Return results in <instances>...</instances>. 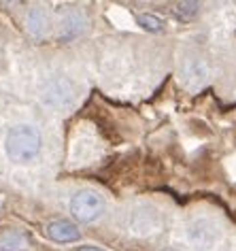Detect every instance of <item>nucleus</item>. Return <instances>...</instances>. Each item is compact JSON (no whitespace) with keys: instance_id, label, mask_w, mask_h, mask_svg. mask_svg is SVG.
Here are the masks:
<instances>
[{"instance_id":"1","label":"nucleus","mask_w":236,"mask_h":251,"mask_svg":"<svg viewBox=\"0 0 236 251\" xmlns=\"http://www.w3.org/2000/svg\"><path fill=\"white\" fill-rule=\"evenodd\" d=\"M4 149H7L9 158L17 162V164L34 160L41 151L39 130L32 128V126H15V128H11L7 141H4Z\"/></svg>"},{"instance_id":"2","label":"nucleus","mask_w":236,"mask_h":251,"mask_svg":"<svg viewBox=\"0 0 236 251\" xmlns=\"http://www.w3.org/2000/svg\"><path fill=\"white\" fill-rule=\"evenodd\" d=\"M102 211H104L102 198L98 196L96 192H92V190L77 192L72 196V200H71V213H72V217L77 219V222H81V224L94 222L96 217L102 215Z\"/></svg>"},{"instance_id":"3","label":"nucleus","mask_w":236,"mask_h":251,"mask_svg":"<svg viewBox=\"0 0 236 251\" xmlns=\"http://www.w3.org/2000/svg\"><path fill=\"white\" fill-rule=\"evenodd\" d=\"M72 94L74 90H72L71 81L58 77V79H51L45 85V90H43V102L53 106V109H62V106H68L72 102Z\"/></svg>"},{"instance_id":"4","label":"nucleus","mask_w":236,"mask_h":251,"mask_svg":"<svg viewBox=\"0 0 236 251\" xmlns=\"http://www.w3.org/2000/svg\"><path fill=\"white\" fill-rule=\"evenodd\" d=\"M217 236H219V232H217V226L213 222H209V219H196V222L189 224L188 228V238L191 245H196V247L200 249H207L211 247Z\"/></svg>"},{"instance_id":"5","label":"nucleus","mask_w":236,"mask_h":251,"mask_svg":"<svg viewBox=\"0 0 236 251\" xmlns=\"http://www.w3.org/2000/svg\"><path fill=\"white\" fill-rule=\"evenodd\" d=\"M45 236L49 238V241L53 243H74L79 241V230L77 226L71 224V222H64V219H58V222H49L45 226Z\"/></svg>"},{"instance_id":"6","label":"nucleus","mask_w":236,"mask_h":251,"mask_svg":"<svg viewBox=\"0 0 236 251\" xmlns=\"http://www.w3.org/2000/svg\"><path fill=\"white\" fill-rule=\"evenodd\" d=\"M26 28H28V34L34 36V39H43L49 30V15L45 13V9L36 7L28 13V20H26Z\"/></svg>"},{"instance_id":"7","label":"nucleus","mask_w":236,"mask_h":251,"mask_svg":"<svg viewBox=\"0 0 236 251\" xmlns=\"http://www.w3.org/2000/svg\"><path fill=\"white\" fill-rule=\"evenodd\" d=\"M85 28V17L81 13H71L64 17V22H62V30H60V39L62 41H72L77 39L79 34L83 32Z\"/></svg>"},{"instance_id":"8","label":"nucleus","mask_w":236,"mask_h":251,"mask_svg":"<svg viewBox=\"0 0 236 251\" xmlns=\"http://www.w3.org/2000/svg\"><path fill=\"white\" fill-rule=\"evenodd\" d=\"M158 213L151 209H141L134 213L132 217V228L134 232H141V234H147V232H153L158 228Z\"/></svg>"},{"instance_id":"9","label":"nucleus","mask_w":236,"mask_h":251,"mask_svg":"<svg viewBox=\"0 0 236 251\" xmlns=\"http://www.w3.org/2000/svg\"><path fill=\"white\" fill-rule=\"evenodd\" d=\"M26 247H28V241L20 232L9 230L4 234H0V251H26Z\"/></svg>"},{"instance_id":"10","label":"nucleus","mask_w":236,"mask_h":251,"mask_svg":"<svg viewBox=\"0 0 236 251\" xmlns=\"http://www.w3.org/2000/svg\"><path fill=\"white\" fill-rule=\"evenodd\" d=\"M198 11H200V4L198 2H179L177 7H175V15L179 17L181 22H189V20H194V17L198 15Z\"/></svg>"},{"instance_id":"11","label":"nucleus","mask_w":236,"mask_h":251,"mask_svg":"<svg viewBox=\"0 0 236 251\" xmlns=\"http://www.w3.org/2000/svg\"><path fill=\"white\" fill-rule=\"evenodd\" d=\"M139 26L149 30V32H160L162 26H164V22L155 15H139Z\"/></svg>"},{"instance_id":"12","label":"nucleus","mask_w":236,"mask_h":251,"mask_svg":"<svg viewBox=\"0 0 236 251\" xmlns=\"http://www.w3.org/2000/svg\"><path fill=\"white\" fill-rule=\"evenodd\" d=\"M79 251H102V249H98V247H81Z\"/></svg>"}]
</instances>
